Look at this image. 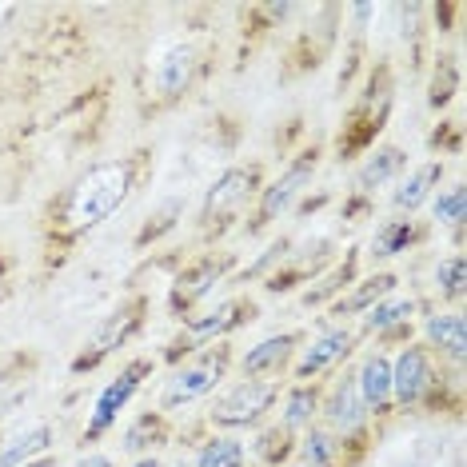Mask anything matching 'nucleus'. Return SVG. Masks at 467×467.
Instances as JSON below:
<instances>
[{"label":"nucleus","instance_id":"7c9ffc66","mask_svg":"<svg viewBox=\"0 0 467 467\" xmlns=\"http://www.w3.org/2000/svg\"><path fill=\"white\" fill-rule=\"evenodd\" d=\"M431 220L440 228H451V236H455V244L463 240V224H467V188L460 184V180H451L448 188H440L431 200Z\"/></svg>","mask_w":467,"mask_h":467},{"label":"nucleus","instance_id":"423d86ee","mask_svg":"<svg viewBox=\"0 0 467 467\" xmlns=\"http://www.w3.org/2000/svg\"><path fill=\"white\" fill-rule=\"evenodd\" d=\"M280 391H284V379H248V376L228 379V384L212 396L204 423L212 431H228V435L256 431L275 416Z\"/></svg>","mask_w":467,"mask_h":467},{"label":"nucleus","instance_id":"f3484780","mask_svg":"<svg viewBox=\"0 0 467 467\" xmlns=\"http://www.w3.org/2000/svg\"><path fill=\"white\" fill-rule=\"evenodd\" d=\"M352 376H356L359 400H364L371 423H376V428H384V423L396 416V408H391V352H388V348L371 344L368 352L352 364Z\"/></svg>","mask_w":467,"mask_h":467},{"label":"nucleus","instance_id":"1a4fd4ad","mask_svg":"<svg viewBox=\"0 0 467 467\" xmlns=\"http://www.w3.org/2000/svg\"><path fill=\"white\" fill-rule=\"evenodd\" d=\"M148 316H152V296L144 288L129 292L120 304L112 307L109 316H100V324L92 327V336L80 344L77 359H72V376H84V371H97L104 359H112L116 352H124V348L132 344L136 336L144 332Z\"/></svg>","mask_w":467,"mask_h":467},{"label":"nucleus","instance_id":"dca6fc26","mask_svg":"<svg viewBox=\"0 0 467 467\" xmlns=\"http://www.w3.org/2000/svg\"><path fill=\"white\" fill-rule=\"evenodd\" d=\"M304 339H307L304 327L264 336L260 344H252L244 356H236V371L240 376H248V379H284V384H288L292 359H296V352H300Z\"/></svg>","mask_w":467,"mask_h":467},{"label":"nucleus","instance_id":"7ed1b4c3","mask_svg":"<svg viewBox=\"0 0 467 467\" xmlns=\"http://www.w3.org/2000/svg\"><path fill=\"white\" fill-rule=\"evenodd\" d=\"M264 184H268V164L264 161L228 164L224 172L212 180L204 200H200V212H196L200 248H216L232 228H240V220H248V212L256 208V196Z\"/></svg>","mask_w":467,"mask_h":467},{"label":"nucleus","instance_id":"4c0bfd02","mask_svg":"<svg viewBox=\"0 0 467 467\" xmlns=\"http://www.w3.org/2000/svg\"><path fill=\"white\" fill-rule=\"evenodd\" d=\"M288 467H300V463H288Z\"/></svg>","mask_w":467,"mask_h":467},{"label":"nucleus","instance_id":"f257e3e1","mask_svg":"<svg viewBox=\"0 0 467 467\" xmlns=\"http://www.w3.org/2000/svg\"><path fill=\"white\" fill-rule=\"evenodd\" d=\"M148 164H152V148H132L124 156L88 164L57 196H48L45 212H40V260H45V268H60L92 232L104 228L129 204L140 180L148 176Z\"/></svg>","mask_w":467,"mask_h":467},{"label":"nucleus","instance_id":"aec40b11","mask_svg":"<svg viewBox=\"0 0 467 467\" xmlns=\"http://www.w3.org/2000/svg\"><path fill=\"white\" fill-rule=\"evenodd\" d=\"M176 435V423L168 411L161 408H148V411H136V416L124 423L120 431V451L132 455V460H140V455H156L161 448H168Z\"/></svg>","mask_w":467,"mask_h":467},{"label":"nucleus","instance_id":"c85d7f7f","mask_svg":"<svg viewBox=\"0 0 467 467\" xmlns=\"http://www.w3.org/2000/svg\"><path fill=\"white\" fill-rule=\"evenodd\" d=\"M431 288H435L440 307H463V296H467V256L463 252H451V256H443L435 264Z\"/></svg>","mask_w":467,"mask_h":467},{"label":"nucleus","instance_id":"cd10ccee","mask_svg":"<svg viewBox=\"0 0 467 467\" xmlns=\"http://www.w3.org/2000/svg\"><path fill=\"white\" fill-rule=\"evenodd\" d=\"M256 467H288L296 455V435L288 428H280L275 420H268L264 428H256V440L248 443Z\"/></svg>","mask_w":467,"mask_h":467},{"label":"nucleus","instance_id":"4be33fe9","mask_svg":"<svg viewBox=\"0 0 467 467\" xmlns=\"http://www.w3.org/2000/svg\"><path fill=\"white\" fill-rule=\"evenodd\" d=\"M320 396H324V379H316V384H284L272 420L280 428H288L292 435H300L312 423H320Z\"/></svg>","mask_w":467,"mask_h":467},{"label":"nucleus","instance_id":"6ab92c4d","mask_svg":"<svg viewBox=\"0 0 467 467\" xmlns=\"http://www.w3.org/2000/svg\"><path fill=\"white\" fill-rule=\"evenodd\" d=\"M400 292V272H371V275H359V280L348 288L339 300L327 307V320H336V324H356L359 316L368 312V307H376L379 300H388V296H396Z\"/></svg>","mask_w":467,"mask_h":467},{"label":"nucleus","instance_id":"ddd939ff","mask_svg":"<svg viewBox=\"0 0 467 467\" xmlns=\"http://www.w3.org/2000/svg\"><path fill=\"white\" fill-rule=\"evenodd\" d=\"M359 344V332L356 324H336V320H320L312 336L300 344V352L292 359V371H288V384H316V379L332 376L352 359Z\"/></svg>","mask_w":467,"mask_h":467},{"label":"nucleus","instance_id":"bb28decb","mask_svg":"<svg viewBox=\"0 0 467 467\" xmlns=\"http://www.w3.org/2000/svg\"><path fill=\"white\" fill-rule=\"evenodd\" d=\"M57 443V431H52V423H28L25 431L8 435V440H0V467H25L40 460V455H48V448Z\"/></svg>","mask_w":467,"mask_h":467},{"label":"nucleus","instance_id":"39448f33","mask_svg":"<svg viewBox=\"0 0 467 467\" xmlns=\"http://www.w3.org/2000/svg\"><path fill=\"white\" fill-rule=\"evenodd\" d=\"M232 371H236V344H232V339H216V344L200 348V352L172 364L156 408L172 416V411H184L200 400H212L220 388L228 384Z\"/></svg>","mask_w":467,"mask_h":467},{"label":"nucleus","instance_id":"2eb2a0df","mask_svg":"<svg viewBox=\"0 0 467 467\" xmlns=\"http://www.w3.org/2000/svg\"><path fill=\"white\" fill-rule=\"evenodd\" d=\"M420 296H388V300H379L376 307H368L364 316L356 320V332L359 339H376V348H388V344H411V324H416V316H420Z\"/></svg>","mask_w":467,"mask_h":467},{"label":"nucleus","instance_id":"0eeeda50","mask_svg":"<svg viewBox=\"0 0 467 467\" xmlns=\"http://www.w3.org/2000/svg\"><path fill=\"white\" fill-rule=\"evenodd\" d=\"M320 423L327 431L344 443V451L359 463L368 455V448L376 443L379 428L371 423L364 400H359V388H356V376L352 368H339L332 371V379H324V396H320Z\"/></svg>","mask_w":467,"mask_h":467},{"label":"nucleus","instance_id":"393cba45","mask_svg":"<svg viewBox=\"0 0 467 467\" xmlns=\"http://www.w3.org/2000/svg\"><path fill=\"white\" fill-rule=\"evenodd\" d=\"M292 463H300V467H356V460L344 451V443H339L324 423H312L307 431L296 435Z\"/></svg>","mask_w":467,"mask_h":467},{"label":"nucleus","instance_id":"f03ea898","mask_svg":"<svg viewBox=\"0 0 467 467\" xmlns=\"http://www.w3.org/2000/svg\"><path fill=\"white\" fill-rule=\"evenodd\" d=\"M391 408L396 416H440L463 408V368H448L411 339L391 356Z\"/></svg>","mask_w":467,"mask_h":467},{"label":"nucleus","instance_id":"e433bc0d","mask_svg":"<svg viewBox=\"0 0 467 467\" xmlns=\"http://www.w3.org/2000/svg\"><path fill=\"white\" fill-rule=\"evenodd\" d=\"M164 467H192V460H180V463H164Z\"/></svg>","mask_w":467,"mask_h":467},{"label":"nucleus","instance_id":"f704fd0d","mask_svg":"<svg viewBox=\"0 0 467 467\" xmlns=\"http://www.w3.org/2000/svg\"><path fill=\"white\" fill-rule=\"evenodd\" d=\"M132 467H164V460H161V455H140Z\"/></svg>","mask_w":467,"mask_h":467},{"label":"nucleus","instance_id":"20e7f679","mask_svg":"<svg viewBox=\"0 0 467 467\" xmlns=\"http://www.w3.org/2000/svg\"><path fill=\"white\" fill-rule=\"evenodd\" d=\"M391 104H396V68L388 60H376V65L364 68V84H359L356 100L348 104L344 112V124L336 132V161L348 164L356 156H368L376 148L379 132L388 129V116H391Z\"/></svg>","mask_w":467,"mask_h":467},{"label":"nucleus","instance_id":"a878e982","mask_svg":"<svg viewBox=\"0 0 467 467\" xmlns=\"http://www.w3.org/2000/svg\"><path fill=\"white\" fill-rule=\"evenodd\" d=\"M428 224H420L416 216H391L376 228L371 236V260H391V256H403L411 252L420 240H428Z\"/></svg>","mask_w":467,"mask_h":467},{"label":"nucleus","instance_id":"2f4dec72","mask_svg":"<svg viewBox=\"0 0 467 467\" xmlns=\"http://www.w3.org/2000/svg\"><path fill=\"white\" fill-rule=\"evenodd\" d=\"M455 92H460V60H455V52H440L435 57V68H431V97L428 104L435 112L448 109L455 100Z\"/></svg>","mask_w":467,"mask_h":467},{"label":"nucleus","instance_id":"9b49d317","mask_svg":"<svg viewBox=\"0 0 467 467\" xmlns=\"http://www.w3.org/2000/svg\"><path fill=\"white\" fill-rule=\"evenodd\" d=\"M236 264H240V256L228 248H200L192 260H184V268L176 272L172 288H168V316H172L176 324H184L196 307H204L212 300V292H216L220 284L232 280Z\"/></svg>","mask_w":467,"mask_h":467},{"label":"nucleus","instance_id":"72a5a7b5","mask_svg":"<svg viewBox=\"0 0 467 467\" xmlns=\"http://www.w3.org/2000/svg\"><path fill=\"white\" fill-rule=\"evenodd\" d=\"M8 284H13V275H8V260L0 256V304L8 300Z\"/></svg>","mask_w":467,"mask_h":467},{"label":"nucleus","instance_id":"6e6552de","mask_svg":"<svg viewBox=\"0 0 467 467\" xmlns=\"http://www.w3.org/2000/svg\"><path fill=\"white\" fill-rule=\"evenodd\" d=\"M204 77V48L196 40H172L168 48L156 52L152 68H148L144 84V116H161L176 104L192 97V88Z\"/></svg>","mask_w":467,"mask_h":467},{"label":"nucleus","instance_id":"4468645a","mask_svg":"<svg viewBox=\"0 0 467 467\" xmlns=\"http://www.w3.org/2000/svg\"><path fill=\"white\" fill-rule=\"evenodd\" d=\"M156 364H161V356H132V359H124L120 371H116L109 384L100 388L97 403H92L88 423H84V443L104 440V435L120 423V416L129 411V403L136 400V391L144 388V379L156 376Z\"/></svg>","mask_w":467,"mask_h":467},{"label":"nucleus","instance_id":"c9c22d12","mask_svg":"<svg viewBox=\"0 0 467 467\" xmlns=\"http://www.w3.org/2000/svg\"><path fill=\"white\" fill-rule=\"evenodd\" d=\"M25 467H57V460H52V455H40V460H33V463H25Z\"/></svg>","mask_w":467,"mask_h":467},{"label":"nucleus","instance_id":"a211bd4d","mask_svg":"<svg viewBox=\"0 0 467 467\" xmlns=\"http://www.w3.org/2000/svg\"><path fill=\"white\" fill-rule=\"evenodd\" d=\"M420 332L435 359H443L448 368H463L467 359V312L463 307H435L420 320Z\"/></svg>","mask_w":467,"mask_h":467},{"label":"nucleus","instance_id":"473e14b6","mask_svg":"<svg viewBox=\"0 0 467 467\" xmlns=\"http://www.w3.org/2000/svg\"><path fill=\"white\" fill-rule=\"evenodd\" d=\"M72 467H116L112 455H104V451H88V455H80Z\"/></svg>","mask_w":467,"mask_h":467},{"label":"nucleus","instance_id":"58836bf2","mask_svg":"<svg viewBox=\"0 0 467 467\" xmlns=\"http://www.w3.org/2000/svg\"><path fill=\"white\" fill-rule=\"evenodd\" d=\"M248 467H256V463H248Z\"/></svg>","mask_w":467,"mask_h":467},{"label":"nucleus","instance_id":"9d476101","mask_svg":"<svg viewBox=\"0 0 467 467\" xmlns=\"http://www.w3.org/2000/svg\"><path fill=\"white\" fill-rule=\"evenodd\" d=\"M320 156H324L320 144L300 148V152H296L292 161L284 164V172L260 188L256 208L248 212V224H244V232H248V236H264V232H268L275 220H284L296 204H300V200L307 196V188H312V180H316Z\"/></svg>","mask_w":467,"mask_h":467},{"label":"nucleus","instance_id":"f8f14e48","mask_svg":"<svg viewBox=\"0 0 467 467\" xmlns=\"http://www.w3.org/2000/svg\"><path fill=\"white\" fill-rule=\"evenodd\" d=\"M260 312V304L252 296H228V300H216L212 307H200L192 312L184 324H180V336H176V352H164L168 364H180L184 356L200 352V348L216 344V339H232V332H240L244 324H252Z\"/></svg>","mask_w":467,"mask_h":467},{"label":"nucleus","instance_id":"b1692460","mask_svg":"<svg viewBox=\"0 0 467 467\" xmlns=\"http://www.w3.org/2000/svg\"><path fill=\"white\" fill-rule=\"evenodd\" d=\"M440 184H443V161H428V164L408 168V176H403L396 184V192H391L396 216H416V212L435 196Z\"/></svg>","mask_w":467,"mask_h":467},{"label":"nucleus","instance_id":"412c9836","mask_svg":"<svg viewBox=\"0 0 467 467\" xmlns=\"http://www.w3.org/2000/svg\"><path fill=\"white\" fill-rule=\"evenodd\" d=\"M359 264H364V252H359V248H348V256H336L320 275H316L312 288L300 296V304H304V307H332L339 296H344V292L359 280Z\"/></svg>","mask_w":467,"mask_h":467},{"label":"nucleus","instance_id":"c756f323","mask_svg":"<svg viewBox=\"0 0 467 467\" xmlns=\"http://www.w3.org/2000/svg\"><path fill=\"white\" fill-rule=\"evenodd\" d=\"M192 467H248V443L244 435H228V431H212L200 443Z\"/></svg>","mask_w":467,"mask_h":467},{"label":"nucleus","instance_id":"5701e85b","mask_svg":"<svg viewBox=\"0 0 467 467\" xmlns=\"http://www.w3.org/2000/svg\"><path fill=\"white\" fill-rule=\"evenodd\" d=\"M403 168H408V152H403L400 144H376V148H371V152L364 156V164L356 168L352 192L376 200V188L391 184V180H396Z\"/></svg>","mask_w":467,"mask_h":467}]
</instances>
